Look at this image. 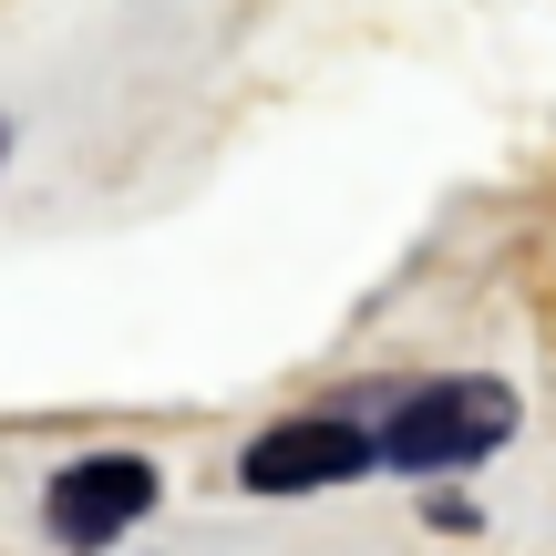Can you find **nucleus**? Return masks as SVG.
Returning a JSON list of instances; mask_svg holds the SVG:
<instances>
[{
    "mask_svg": "<svg viewBox=\"0 0 556 556\" xmlns=\"http://www.w3.org/2000/svg\"><path fill=\"white\" fill-rule=\"evenodd\" d=\"M495 443H516V392H505V381H433V392H413L392 413V433H381L371 454L402 464V475H464V464H484Z\"/></svg>",
    "mask_w": 556,
    "mask_h": 556,
    "instance_id": "obj_1",
    "label": "nucleus"
},
{
    "mask_svg": "<svg viewBox=\"0 0 556 556\" xmlns=\"http://www.w3.org/2000/svg\"><path fill=\"white\" fill-rule=\"evenodd\" d=\"M144 505H155V464H144V454H83V464L52 475L41 516H52L62 546H103V536H124Z\"/></svg>",
    "mask_w": 556,
    "mask_h": 556,
    "instance_id": "obj_2",
    "label": "nucleus"
},
{
    "mask_svg": "<svg viewBox=\"0 0 556 556\" xmlns=\"http://www.w3.org/2000/svg\"><path fill=\"white\" fill-rule=\"evenodd\" d=\"M238 475L258 484V495H319V484H351V475H371V433H361V422H330V413H309V422H278V433H258Z\"/></svg>",
    "mask_w": 556,
    "mask_h": 556,
    "instance_id": "obj_3",
    "label": "nucleus"
},
{
    "mask_svg": "<svg viewBox=\"0 0 556 556\" xmlns=\"http://www.w3.org/2000/svg\"><path fill=\"white\" fill-rule=\"evenodd\" d=\"M0 155H11V124H0Z\"/></svg>",
    "mask_w": 556,
    "mask_h": 556,
    "instance_id": "obj_4",
    "label": "nucleus"
}]
</instances>
